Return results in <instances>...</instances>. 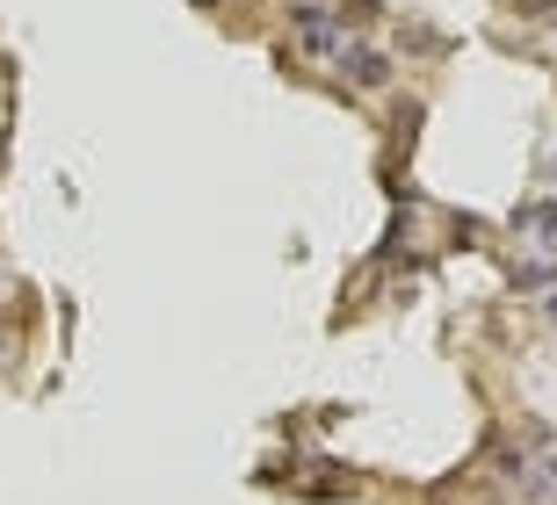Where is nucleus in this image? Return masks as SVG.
Returning a JSON list of instances; mask_svg holds the SVG:
<instances>
[{
	"mask_svg": "<svg viewBox=\"0 0 557 505\" xmlns=\"http://www.w3.org/2000/svg\"><path fill=\"white\" fill-rule=\"evenodd\" d=\"M289 22H297V43H305V51H319V59H333V65L348 59V29H341L319 0H297V8H289Z\"/></svg>",
	"mask_w": 557,
	"mask_h": 505,
	"instance_id": "obj_1",
	"label": "nucleus"
},
{
	"mask_svg": "<svg viewBox=\"0 0 557 505\" xmlns=\"http://www.w3.org/2000/svg\"><path fill=\"white\" fill-rule=\"evenodd\" d=\"M341 65H348V73H355V87H384V80H392V65L376 59V51H348V59H341Z\"/></svg>",
	"mask_w": 557,
	"mask_h": 505,
	"instance_id": "obj_2",
	"label": "nucleus"
},
{
	"mask_svg": "<svg viewBox=\"0 0 557 505\" xmlns=\"http://www.w3.org/2000/svg\"><path fill=\"white\" fill-rule=\"evenodd\" d=\"M521 224L536 231V245H557V210H550V202H536V210H529Z\"/></svg>",
	"mask_w": 557,
	"mask_h": 505,
	"instance_id": "obj_3",
	"label": "nucleus"
},
{
	"mask_svg": "<svg viewBox=\"0 0 557 505\" xmlns=\"http://www.w3.org/2000/svg\"><path fill=\"white\" fill-rule=\"evenodd\" d=\"M521 15H557V0H521Z\"/></svg>",
	"mask_w": 557,
	"mask_h": 505,
	"instance_id": "obj_4",
	"label": "nucleus"
},
{
	"mask_svg": "<svg viewBox=\"0 0 557 505\" xmlns=\"http://www.w3.org/2000/svg\"><path fill=\"white\" fill-rule=\"evenodd\" d=\"M550 318H557V296H550Z\"/></svg>",
	"mask_w": 557,
	"mask_h": 505,
	"instance_id": "obj_5",
	"label": "nucleus"
}]
</instances>
